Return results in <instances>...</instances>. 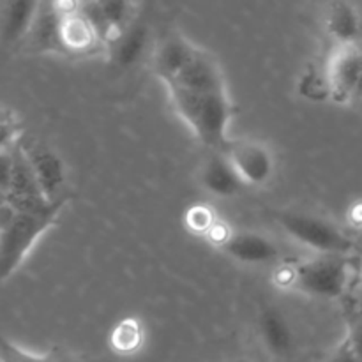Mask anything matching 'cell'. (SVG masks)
<instances>
[{"instance_id": "8", "label": "cell", "mask_w": 362, "mask_h": 362, "mask_svg": "<svg viewBox=\"0 0 362 362\" xmlns=\"http://www.w3.org/2000/svg\"><path fill=\"white\" fill-rule=\"evenodd\" d=\"M322 27L336 46L359 45L362 41V13L352 0H331L325 6Z\"/></svg>"}, {"instance_id": "3", "label": "cell", "mask_w": 362, "mask_h": 362, "mask_svg": "<svg viewBox=\"0 0 362 362\" xmlns=\"http://www.w3.org/2000/svg\"><path fill=\"white\" fill-rule=\"evenodd\" d=\"M349 285V264L343 255H322L297 265L293 288L317 299H338Z\"/></svg>"}, {"instance_id": "16", "label": "cell", "mask_w": 362, "mask_h": 362, "mask_svg": "<svg viewBox=\"0 0 362 362\" xmlns=\"http://www.w3.org/2000/svg\"><path fill=\"white\" fill-rule=\"evenodd\" d=\"M260 332L265 345L274 354H286L292 346V332L278 310H265L260 317Z\"/></svg>"}, {"instance_id": "12", "label": "cell", "mask_w": 362, "mask_h": 362, "mask_svg": "<svg viewBox=\"0 0 362 362\" xmlns=\"http://www.w3.org/2000/svg\"><path fill=\"white\" fill-rule=\"evenodd\" d=\"M221 250L243 264H269L279 257V247L274 240L255 232L233 233Z\"/></svg>"}, {"instance_id": "23", "label": "cell", "mask_w": 362, "mask_h": 362, "mask_svg": "<svg viewBox=\"0 0 362 362\" xmlns=\"http://www.w3.org/2000/svg\"><path fill=\"white\" fill-rule=\"evenodd\" d=\"M296 274H297V265H283V267H279L274 274L276 285H279L281 288H293Z\"/></svg>"}, {"instance_id": "27", "label": "cell", "mask_w": 362, "mask_h": 362, "mask_svg": "<svg viewBox=\"0 0 362 362\" xmlns=\"http://www.w3.org/2000/svg\"><path fill=\"white\" fill-rule=\"evenodd\" d=\"M352 103H362V74H361L359 81H357V87H356V92H354Z\"/></svg>"}, {"instance_id": "17", "label": "cell", "mask_w": 362, "mask_h": 362, "mask_svg": "<svg viewBox=\"0 0 362 362\" xmlns=\"http://www.w3.org/2000/svg\"><path fill=\"white\" fill-rule=\"evenodd\" d=\"M144 343V329L136 318H124L113 327L110 345L120 356H131Z\"/></svg>"}, {"instance_id": "19", "label": "cell", "mask_w": 362, "mask_h": 362, "mask_svg": "<svg viewBox=\"0 0 362 362\" xmlns=\"http://www.w3.org/2000/svg\"><path fill=\"white\" fill-rule=\"evenodd\" d=\"M299 92L308 99L322 101V99H331V87H329L327 74H320L317 71H308L299 83Z\"/></svg>"}, {"instance_id": "28", "label": "cell", "mask_w": 362, "mask_h": 362, "mask_svg": "<svg viewBox=\"0 0 362 362\" xmlns=\"http://www.w3.org/2000/svg\"><path fill=\"white\" fill-rule=\"evenodd\" d=\"M52 362H74V361L71 359L69 356H62V354H59L55 350V352H53V361Z\"/></svg>"}, {"instance_id": "13", "label": "cell", "mask_w": 362, "mask_h": 362, "mask_svg": "<svg viewBox=\"0 0 362 362\" xmlns=\"http://www.w3.org/2000/svg\"><path fill=\"white\" fill-rule=\"evenodd\" d=\"M59 37L62 53H74V55L90 53L99 45H103L95 28L81 13H74L60 20Z\"/></svg>"}, {"instance_id": "7", "label": "cell", "mask_w": 362, "mask_h": 362, "mask_svg": "<svg viewBox=\"0 0 362 362\" xmlns=\"http://www.w3.org/2000/svg\"><path fill=\"white\" fill-rule=\"evenodd\" d=\"M168 90H182L189 94H211V92L225 90V78L221 67L212 53L197 48L191 62L166 83Z\"/></svg>"}, {"instance_id": "21", "label": "cell", "mask_w": 362, "mask_h": 362, "mask_svg": "<svg viewBox=\"0 0 362 362\" xmlns=\"http://www.w3.org/2000/svg\"><path fill=\"white\" fill-rule=\"evenodd\" d=\"M0 359H2V362H52L53 352L46 354V356H35V354L27 352V350L20 349L14 343L7 341V339H2Z\"/></svg>"}, {"instance_id": "1", "label": "cell", "mask_w": 362, "mask_h": 362, "mask_svg": "<svg viewBox=\"0 0 362 362\" xmlns=\"http://www.w3.org/2000/svg\"><path fill=\"white\" fill-rule=\"evenodd\" d=\"M66 202L67 198H62L28 209L0 204V265L4 281L20 267L35 240L55 223Z\"/></svg>"}, {"instance_id": "9", "label": "cell", "mask_w": 362, "mask_h": 362, "mask_svg": "<svg viewBox=\"0 0 362 362\" xmlns=\"http://www.w3.org/2000/svg\"><path fill=\"white\" fill-rule=\"evenodd\" d=\"M198 182L207 193L218 198L237 197L246 186L243 177L223 151H214L202 163L198 170Z\"/></svg>"}, {"instance_id": "2", "label": "cell", "mask_w": 362, "mask_h": 362, "mask_svg": "<svg viewBox=\"0 0 362 362\" xmlns=\"http://www.w3.org/2000/svg\"><path fill=\"white\" fill-rule=\"evenodd\" d=\"M175 112L191 127L194 136L214 151H225L228 144V124L232 120V105L225 90L211 94H189L168 90Z\"/></svg>"}, {"instance_id": "11", "label": "cell", "mask_w": 362, "mask_h": 362, "mask_svg": "<svg viewBox=\"0 0 362 362\" xmlns=\"http://www.w3.org/2000/svg\"><path fill=\"white\" fill-rule=\"evenodd\" d=\"M194 53H197V46L191 45L186 37L177 34L168 35L159 42L154 52L152 67H154L156 76L161 78L165 83H170L191 62Z\"/></svg>"}, {"instance_id": "10", "label": "cell", "mask_w": 362, "mask_h": 362, "mask_svg": "<svg viewBox=\"0 0 362 362\" xmlns=\"http://www.w3.org/2000/svg\"><path fill=\"white\" fill-rule=\"evenodd\" d=\"M27 152L30 165L34 168L35 177H37L39 186L42 187L46 197L49 200H62L67 198L64 194V186H66V168H64L62 159L52 148L45 145H34V147H23Z\"/></svg>"}, {"instance_id": "15", "label": "cell", "mask_w": 362, "mask_h": 362, "mask_svg": "<svg viewBox=\"0 0 362 362\" xmlns=\"http://www.w3.org/2000/svg\"><path fill=\"white\" fill-rule=\"evenodd\" d=\"M148 39V28L145 23H131L124 30L122 37L113 46V62L119 67H129L140 59Z\"/></svg>"}, {"instance_id": "6", "label": "cell", "mask_w": 362, "mask_h": 362, "mask_svg": "<svg viewBox=\"0 0 362 362\" xmlns=\"http://www.w3.org/2000/svg\"><path fill=\"white\" fill-rule=\"evenodd\" d=\"M331 99L338 105H349L354 101L357 81L362 74V46H336L327 71Z\"/></svg>"}, {"instance_id": "22", "label": "cell", "mask_w": 362, "mask_h": 362, "mask_svg": "<svg viewBox=\"0 0 362 362\" xmlns=\"http://www.w3.org/2000/svg\"><path fill=\"white\" fill-rule=\"evenodd\" d=\"M327 362H362V359L357 356L356 350L350 346V343L346 341V338H345V341H343L341 345L334 350V354L329 357Z\"/></svg>"}, {"instance_id": "20", "label": "cell", "mask_w": 362, "mask_h": 362, "mask_svg": "<svg viewBox=\"0 0 362 362\" xmlns=\"http://www.w3.org/2000/svg\"><path fill=\"white\" fill-rule=\"evenodd\" d=\"M186 226L197 235H207L209 230L218 223L214 211L207 205H193L184 216Z\"/></svg>"}, {"instance_id": "24", "label": "cell", "mask_w": 362, "mask_h": 362, "mask_svg": "<svg viewBox=\"0 0 362 362\" xmlns=\"http://www.w3.org/2000/svg\"><path fill=\"white\" fill-rule=\"evenodd\" d=\"M232 235H233V233L230 232L228 226H226L225 223L218 221L214 226H212L211 230H209V233L205 237H207V239L211 240V243L218 244V246L223 247L226 243H228L230 237H232Z\"/></svg>"}, {"instance_id": "18", "label": "cell", "mask_w": 362, "mask_h": 362, "mask_svg": "<svg viewBox=\"0 0 362 362\" xmlns=\"http://www.w3.org/2000/svg\"><path fill=\"white\" fill-rule=\"evenodd\" d=\"M101 7L103 16L106 18L110 27L126 30L131 25L133 14V0H95Z\"/></svg>"}, {"instance_id": "14", "label": "cell", "mask_w": 362, "mask_h": 362, "mask_svg": "<svg viewBox=\"0 0 362 362\" xmlns=\"http://www.w3.org/2000/svg\"><path fill=\"white\" fill-rule=\"evenodd\" d=\"M42 0H9L4 18V37L7 42H16L30 34L32 25L39 13Z\"/></svg>"}, {"instance_id": "4", "label": "cell", "mask_w": 362, "mask_h": 362, "mask_svg": "<svg viewBox=\"0 0 362 362\" xmlns=\"http://www.w3.org/2000/svg\"><path fill=\"white\" fill-rule=\"evenodd\" d=\"M278 221L286 235L322 255H345L354 246L338 226L317 216L286 212Z\"/></svg>"}, {"instance_id": "26", "label": "cell", "mask_w": 362, "mask_h": 362, "mask_svg": "<svg viewBox=\"0 0 362 362\" xmlns=\"http://www.w3.org/2000/svg\"><path fill=\"white\" fill-rule=\"evenodd\" d=\"M349 219L354 226L362 228V202H357V204H354L352 207H350Z\"/></svg>"}, {"instance_id": "25", "label": "cell", "mask_w": 362, "mask_h": 362, "mask_svg": "<svg viewBox=\"0 0 362 362\" xmlns=\"http://www.w3.org/2000/svg\"><path fill=\"white\" fill-rule=\"evenodd\" d=\"M346 341L350 343V346L356 350L357 356L362 359V318L354 322V325L349 331V336H346Z\"/></svg>"}, {"instance_id": "5", "label": "cell", "mask_w": 362, "mask_h": 362, "mask_svg": "<svg viewBox=\"0 0 362 362\" xmlns=\"http://www.w3.org/2000/svg\"><path fill=\"white\" fill-rule=\"evenodd\" d=\"M223 152L228 156L246 186H264L274 175L272 152L260 141L230 140Z\"/></svg>"}]
</instances>
